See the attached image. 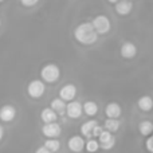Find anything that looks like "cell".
<instances>
[{
	"mask_svg": "<svg viewBox=\"0 0 153 153\" xmlns=\"http://www.w3.org/2000/svg\"><path fill=\"white\" fill-rule=\"evenodd\" d=\"M74 36L81 45L90 46L97 42L98 34L91 23H81L74 31Z\"/></svg>",
	"mask_w": 153,
	"mask_h": 153,
	"instance_id": "6da1fadb",
	"label": "cell"
},
{
	"mask_svg": "<svg viewBox=\"0 0 153 153\" xmlns=\"http://www.w3.org/2000/svg\"><path fill=\"white\" fill-rule=\"evenodd\" d=\"M61 75V70L54 63H48L40 70V76H42L43 82H47V83H54L59 79Z\"/></svg>",
	"mask_w": 153,
	"mask_h": 153,
	"instance_id": "7a4b0ae2",
	"label": "cell"
},
{
	"mask_svg": "<svg viewBox=\"0 0 153 153\" xmlns=\"http://www.w3.org/2000/svg\"><path fill=\"white\" fill-rule=\"evenodd\" d=\"M91 24H93V27H94V30L97 31L98 35L108 34V32L110 31V27H111L110 20H109V18H108V16H105V15L95 16V18L93 19Z\"/></svg>",
	"mask_w": 153,
	"mask_h": 153,
	"instance_id": "3957f363",
	"label": "cell"
},
{
	"mask_svg": "<svg viewBox=\"0 0 153 153\" xmlns=\"http://www.w3.org/2000/svg\"><path fill=\"white\" fill-rule=\"evenodd\" d=\"M46 90V85L43 81L40 79H34L28 83V87H27V93L31 98H40L43 94H45Z\"/></svg>",
	"mask_w": 153,
	"mask_h": 153,
	"instance_id": "277c9868",
	"label": "cell"
},
{
	"mask_svg": "<svg viewBox=\"0 0 153 153\" xmlns=\"http://www.w3.org/2000/svg\"><path fill=\"white\" fill-rule=\"evenodd\" d=\"M98 138H100V140H98L100 146L102 149H105V151L111 149L114 146V144H116V138H114V136L111 134L110 132H108V130H103Z\"/></svg>",
	"mask_w": 153,
	"mask_h": 153,
	"instance_id": "5b68a950",
	"label": "cell"
},
{
	"mask_svg": "<svg viewBox=\"0 0 153 153\" xmlns=\"http://www.w3.org/2000/svg\"><path fill=\"white\" fill-rule=\"evenodd\" d=\"M83 113V105L78 102V101H71L67 103L66 106V114L70 118H79Z\"/></svg>",
	"mask_w": 153,
	"mask_h": 153,
	"instance_id": "8992f818",
	"label": "cell"
},
{
	"mask_svg": "<svg viewBox=\"0 0 153 153\" xmlns=\"http://www.w3.org/2000/svg\"><path fill=\"white\" fill-rule=\"evenodd\" d=\"M43 136H46L47 138H56L61 134V125L56 122H50V124H45V126L42 128Z\"/></svg>",
	"mask_w": 153,
	"mask_h": 153,
	"instance_id": "52a82bcc",
	"label": "cell"
},
{
	"mask_svg": "<svg viewBox=\"0 0 153 153\" xmlns=\"http://www.w3.org/2000/svg\"><path fill=\"white\" fill-rule=\"evenodd\" d=\"M76 95V87L71 83H67L59 90V98L63 101H70L71 102Z\"/></svg>",
	"mask_w": 153,
	"mask_h": 153,
	"instance_id": "ba28073f",
	"label": "cell"
},
{
	"mask_svg": "<svg viewBox=\"0 0 153 153\" xmlns=\"http://www.w3.org/2000/svg\"><path fill=\"white\" fill-rule=\"evenodd\" d=\"M85 145H86V144H85L83 138H82L81 136H73V137H70L69 143H67L69 149L71 152H74V153L82 152L83 151V148H85Z\"/></svg>",
	"mask_w": 153,
	"mask_h": 153,
	"instance_id": "9c48e42d",
	"label": "cell"
},
{
	"mask_svg": "<svg viewBox=\"0 0 153 153\" xmlns=\"http://www.w3.org/2000/svg\"><path fill=\"white\" fill-rule=\"evenodd\" d=\"M16 117V109L12 105H4L0 109V120L4 122H11Z\"/></svg>",
	"mask_w": 153,
	"mask_h": 153,
	"instance_id": "30bf717a",
	"label": "cell"
},
{
	"mask_svg": "<svg viewBox=\"0 0 153 153\" xmlns=\"http://www.w3.org/2000/svg\"><path fill=\"white\" fill-rule=\"evenodd\" d=\"M121 56L125 59H132L136 56L137 54V47L133 45L132 42H125L124 45L121 46Z\"/></svg>",
	"mask_w": 153,
	"mask_h": 153,
	"instance_id": "8fae6325",
	"label": "cell"
},
{
	"mask_svg": "<svg viewBox=\"0 0 153 153\" xmlns=\"http://www.w3.org/2000/svg\"><path fill=\"white\" fill-rule=\"evenodd\" d=\"M133 10V4L130 0H120L118 3L116 4V12L121 16L129 15Z\"/></svg>",
	"mask_w": 153,
	"mask_h": 153,
	"instance_id": "7c38bea8",
	"label": "cell"
},
{
	"mask_svg": "<svg viewBox=\"0 0 153 153\" xmlns=\"http://www.w3.org/2000/svg\"><path fill=\"white\" fill-rule=\"evenodd\" d=\"M105 113L108 118H118L121 116V106L116 102H110L105 108Z\"/></svg>",
	"mask_w": 153,
	"mask_h": 153,
	"instance_id": "4fadbf2b",
	"label": "cell"
},
{
	"mask_svg": "<svg viewBox=\"0 0 153 153\" xmlns=\"http://www.w3.org/2000/svg\"><path fill=\"white\" fill-rule=\"evenodd\" d=\"M40 118H42V121L45 122V124H50V122L56 121L58 114H56L51 108H46V109H43L42 113H40Z\"/></svg>",
	"mask_w": 153,
	"mask_h": 153,
	"instance_id": "5bb4252c",
	"label": "cell"
},
{
	"mask_svg": "<svg viewBox=\"0 0 153 153\" xmlns=\"http://www.w3.org/2000/svg\"><path fill=\"white\" fill-rule=\"evenodd\" d=\"M66 106L67 105L65 103L63 100H61V98H55V100L51 101L50 108L53 109L56 114H65L66 113Z\"/></svg>",
	"mask_w": 153,
	"mask_h": 153,
	"instance_id": "9a60e30c",
	"label": "cell"
},
{
	"mask_svg": "<svg viewBox=\"0 0 153 153\" xmlns=\"http://www.w3.org/2000/svg\"><path fill=\"white\" fill-rule=\"evenodd\" d=\"M97 121H94V120H90V121L85 122L83 125L81 126V133L85 136V137H91L93 136V130H94V128L97 126Z\"/></svg>",
	"mask_w": 153,
	"mask_h": 153,
	"instance_id": "2e32d148",
	"label": "cell"
},
{
	"mask_svg": "<svg viewBox=\"0 0 153 153\" xmlns=\"http://www.w3.org/2000/svg\"><path fill=\"white\" fill-rule=\"evenodd\" d=\"M138 108H140V110H143V111L152 110V108H153L152 97H149V95H144V97H141L140 100H138Z\"/></svg>",
	"mask_w": 153,
	"mask_h": 153,
	"instance_id": "e0dca14e",
	"label": "cell"
},
{
	"mask_svg": "<svg viewBox=\"0 0 153 153\" xmlns=\"http://www.w3.org/2000/svg\"><path fill=\"white\" fill-rule=\"evenodd\" d=\"M138 130L143 136H149L153 132V124L151 121H143L138 125Z\"/></svg>",
	"mask_w": 153,
	"mask_h": 153,
	"instance_id": "ac0fdd59",
	"label": "cell"
},
{
	"mask_svg": "<svg viewBox=\"0 0 153 153\" xmlns=\"http://www.w3.org/2000/svg\"><path fill=\"white\" fill-rule=\"evenodd\" d=\"M120 128V121L117 118H108L105 121V129L108 132L113 133V132H117Z\"/></svg>",
	"mask_w": 153,
	"mask_h": 153,
	"instance_id": "d6986e66",
	"label": "cell"
},
{
	"mask_svg": "<svg viewBox=\"0 0 153 153\" xmlns=\"http://www.w3.org/2000/svg\"><path fill=\"white\" fill-rule=\"evenodd\" d=\"M83 111L87 114V116H95V114H97V111H98L97 103L93 102V101H87V102H85Z\"/></svg>",
	"mask_w": 153,
	"mask_h": 153,
	"instance_id": "ffe728a7",
	"label": "cell"
},
{
	"mask_svg": "<svg viewBox=\"0 0 153 153\" xmlns=\"http://www.w3.org/2000/svg\"><path fill=\"white\" fill-rule=\"evenodd\" d=\"M45 146L48 149V151L55 153V152L59 151V148H61V143H59L56 138H47L45 143Z\"/></svg>",
	"mask_w": 153,
	"mask_h": 153,
	"instance_id": "44dd1931",
	"label": "cell"
},
{
	"mask_svg": "<svg viewBox=\"0 0 153 153\" xmlns=\"http://www.w3.org/2000/svg\"><path fill=\"white\" fill-rule=\"evenodd\" d=\"M85 148L89 153H95L100 149V143L97 140H89L86 143V145H85Z\"/></svg>",
	"mask_w": 153,
	"mask_h": 153,
	"instance_id": "7402d4cb",
	"label": "cell"
},
{
	"mask_svg": "<svg viewBox=\"0 0 153 153\" xmlns=\"http://www.w3.org/2000/svg\"><path fill=\"white\" fill-rule=\"evenodd\" d=\"M39 0H20V3L24 5V7H34L35 4H38Z\"/></svg>",
	"mask_w": 153,
	"mask_h": 153,
	"instance_id": "603a6c76",
	"label": "cell"
},
{
	"mask_svg": "<svg viewBox=\"0 0 153 153\" xmlns=\"http://www.w3.org/2000/svg\"><path fill=\"white\" fill-rule=\"evenodd\" d=\"M146 149H148L151 153H153V136L146 140Z\"/></svg>",
	"mask_w": 153,
	"mask_h": 153,
	"instance_id": "cb8c5ba5",
	"label": "cell"
},
{
	"mask_svg": "<svg viewBox=\"0 0 153 153\" xmlns=\"http://www.w3.org/2000/svg\"><path fill=\"white\" fill-rule=\"evenodd\" d=\"M102 132H103V129L100 126V125H97V126L94 128V130H93V136H94V137H100V134Z\"/></svg>",
	"mask_w": 153,
	"mask_h": 153,
	"instance_id": "d4e9b609",
	"label": "cell"
},
{
	"mask_svg": "<svg viewBox=\"0 0 153 153\" xmlns=\"http://www.w3.org/2000/svg\"><path fill=\"white\" fill-rule=\"evenodd\" d=\"M35 153H53V152L48 151V149L46 148L45 145H43V146H39V148H38L36 151H35Z\"/></svg>",
	"mask_w": 153,
	"mask_h": 153,
	"instance_id": "484cf974",
	"label": "cell"
},
{
	"mask_svg": "<svg viewBox=\"0 0 153 153\" xmlns=\"http://www.w3.org/2000/svg\"><path fill=\"white\" fill-rule=\"evenodd\" d=\"M3 136H4V129H3V126L0 125V141L3 140Z\"/></svg>",
	"mask_w": 153,
	"mask_h": 153,
	"instance_id": "4316f807",
	"label": "cell"
},
{
	"mask_svg": "<svg viewBox=\"0 0 153 153\" xmlns=\"http://www.w3.org/2000/svg\"><path fill=\"white\" fill-rule=\"evenodd\" d=\"M109 3H111V4H117V3L120 1V0H108Z\"/></svg>",
	"mask_w": 153,
	"mask_h": 153,
	"instance_id": "83f0119b",
	"label": "cell"
},
{
	"mask_svg": "<svg viewBox=\"0 0 153 153\" xmlns=\"http://www.w3.org/2000/svg\"><path fill=\"white\" fill-rule=\"evenodd\" d=\"M3 1H4V0H0V3H3Z\"/></svg>",
	"mask_w": 153,
	"mask_h": 153,
	"instance_id": "f1b7e54d",
	"label": "cell"
},
{
	"mask_svg": "<svg viewBox=\"0 0 153 153\" xmlns=\"http://www.w3.org/2000/svg\"><path fill=\"white\" fill-rule=\"evenodd\" d=\"M0 26H1V20H0Z\"/></svg>",
	"mask_w": 153,
	"mask_h": 153,
	"instance_id": "f546056e",
	"label": "cell"
},
{
	"mask_svg": "<svg viewBox=\"0 0 153 153\" xmlns=\"http://www.w3.org/2000/svg\"><path fill=\"white\" fill-rule=\"evenodd\" d=\"M130 1H133V0H130Z\"/></svg>",
	"mask_w": 153,
	"mask_h": 153,
	"instance_id": "4dcf8cb0",
	"label": "cell"
}]
</instances>
